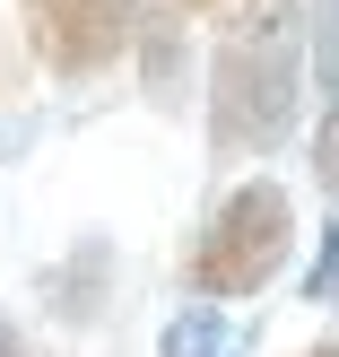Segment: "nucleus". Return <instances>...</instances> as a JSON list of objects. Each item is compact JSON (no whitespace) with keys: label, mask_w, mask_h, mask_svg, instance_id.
<instances>
[{"label":"nucleus","mask_w":339,"mask_h":357,"mask_svg":"<svg viewBox=\"0 0 339 357\" xmlns=\"http://www.w3.org/2000/svg\"><path fill=\"white\" fill-rule=\"evenodd\" d=\"M305 0H244L226 44L209 52V149L253 157L296 131V96H305V44H296Z\"/></svg>","instance_id":"nucleus-1"},{"label":"nucleus","mask_w":339,"mask_h":357,"mask_svg":"<svg viewBox=\"0 0 339 357\" xmlns=\"http://www.w3.org/2000/svg\"><path fill=\"white\" fill-rule=\"evenodd\" d=\"M287 253H296L287 192L278 183H235L218 201V218L200 227V244H191V288L200 296H253L287 271Z\"/></svg>","instance_id":"nucleus-2"},{"label":"nucleus","mask_w":339,"mask_h":357,"mask_svg":"<svg viewBox=\"0 0 339 357\" xmlns=\"http://www.w3.org/2000/svg\"><path fill=\"white\" fill-rule=\"evenodd\" d=\"M26 35L61 79H87L122 61V44L139 35V0H26Z\"/></svg>","instance_id":"nucleus-3"},{"label":"nucleus","mask_w":339,"mask_h":357,"mask_svg":"<svg viewBox=\"0 0 339 357\" xmlns=\"http://www.w3.org/2000/svg\"><path fill=\"white\" fill-rule=\"evenodd\" d=\"M157 349H166V357H244V331L200 296V305H183L166 331H157Z\"/></svg>","instance_id":"nucleus-4"},{"label":"nucleus","mask_w":339,"mask_h":357,"mask_svg":"<svg viewBox=\"0 0 339 357\" xmlns=\"http://www.w3.org/2000/svg\"><path fill=\"white\" fill-rule=\"evenodd\" d=\"M139 52H148V96L174 105V79H183V44H174V26L139 0Z\"/></svg>","instance_id":"nucleus-5"},{"label":"nucleus","mask_w":339,"mask_h":357,"mask_svg":"<svg viewBox=\"0 0 339 357\" xmlns=\"http://www.w3.org/2000/svg\"><path fill=\"white\" fill-rule=\"evenodd\" d=\"M104 244H79V261H70V279H52V305L70 314V323H87V314L104 305Z\"/></svg>","instance_id":"nucleus-6"},{"label":"nucleus","mask_w":339,"mask_h":357,"mask_svg":"<svg viewBox=\"0 0 339 357\" xmlns=\"http://www.w3.org/2000/svg\"><path fill=\"white\" fill-rule=\"evenodd\" d=\"M313 183L339 201V87H331V105H322V131H313Z\"/></svg>","instance_id":"nucleus-7"},{"label":"nucleus","mask_w":339,"mask_h":357,"mask_svg":"<svg viewBox=\"0 0 339 357\" xmlns=\"http://www.w3.org/2000/svg\"><path fill=\"white\" fill-rule=\"evenodd\" d=\"M339 288V227H322V253H313V279H305V296H331Z\"/></svg>","instance_id":"nucleus-8"},{"label":"nucleus","mask_w":339,"mask_h":357,"mask_svg":"<svg viewBox=\"0 0 339 357\" xmlns=\"http://www.w3.org/2000/svg\"><path fill=\"white\" fill-rule=\"evenodd\" d=\"M174 9H183V17H200V9H226V0H174Z\"/></svg>","instance_id":"nucleus-9"},{"label":"nucleus","mask_w":339,"mask_h":357,"mask_svg":"<svg viewBox=\"0 0 339 357\" xmlns=\"http://www.w3.org/2000/svg\"><path fill=\"white\" fill-rule=\"evenodd\" d=\"M0 357H17V323H0Z\"/></svg>","instance_id":"nucleus-10"},{"label":"nucleus","mask_w":339,"mask_h":357,"mask_svg":"<svg viewBox=\"0 0 339 357\" xmlns=\"http://www.w3.org/2000/svg\"><path fill=\"white\" fill-rule=\"evenodd\" d=\"M313 357H339V340H322V349H313Z\"/></svg>","instance_id":"nucleus-11"}]
</instances>
